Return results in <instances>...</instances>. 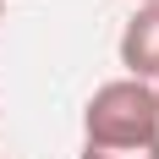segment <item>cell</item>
Returning a JSON list of instances; mask_svg holds the SVG:
<instances>
[{
	"mask_svg": "<svg viewBox=\"0 0 159 159\" xmlns=\"http://www.w3.org/2000/svg\"><path fill=\"white\" fill-rule=\"evenodd\" d=\"M159 143V104L148 82L115 77L99 82L82 104V148H154Z\"/></svg>",
	"mask_w": 159,
	"mask_h": 159,
	"instance_id": "1",
	"label": "cell"
},
{
	"mask_svg": "<svg viewBox=\"0 0 159 159\" xmlns=\"http://www.w3.org/2000/svg\"><path fill=\"white\" fill-rule=\"evenodd\" d=\"M121 66L132 82H154L159 77V0L137 6L132 22L121 28Z\"/></svg>",
	"mask_w": 159,
	"mask_h": 159,
	"instance_id": "2",
	"label": "cell"
},
{
	"mask_svg": "<svg viewBox=\"0 0 159 159\" xmlns=\"http://www.w3.org/2000/svg\"><path fill=\"white\" fill-rule=\"evenodd\" d=\"M77 159H159V143L154 148H82Z\"/></svg>",
	"mask_w": 159,
	"mask_h": 159,
	"instance_id": "3",
	"label": "cell"
},
{
	"mask_svg": "<svg viewBox=\"0 0 159 159\" xmlns=\"http://www.w3.org/2000/svg\"><path fill=\"white\" fill-rule=\"evenodd\" d=\"M148 88H154V104H159V77H154V82H148Z\"/></svg>",
	"mask_w": 159,
	"mask_h": 159,
	"instance_id": "4",
	"label": "cell"
},
{
	"mask_svg": "<svg viewBox=\"0 0 159 159\" xmlns=\"http://www.w3.org/2000/svg\"><path fill=\"white\" fill-rule=\"evenodd\" d=\"M137 6H154V0H137Z\"/></svg>",
	"mask_w": 159,
	"mask_h": 159,
	"instance_id": "5",
	"label": "cell"
},
{
	"mask_svg": "<svg viewBox=\"0 0 159 159\" xmlns=\"http://www.w3.org/2000/svg\"><path fill=\"white\" fill-rule=\"evenodd\" d=\"M0 11H6V0H0Z\"/></svg>",
	"mask_w": 159,
	"mask_h": 159,
	"instance_id": "6",
	"label": "cell"
}]
</instances>
